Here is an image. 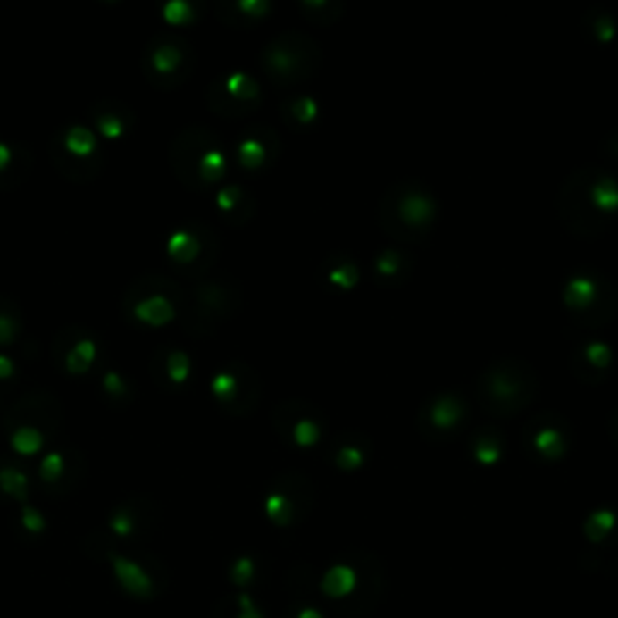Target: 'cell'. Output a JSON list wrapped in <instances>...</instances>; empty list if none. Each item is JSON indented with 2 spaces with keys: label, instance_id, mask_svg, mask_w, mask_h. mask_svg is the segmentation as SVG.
I'll return each instance as SVG.
<instances>
[{
  "label": "cell",
  "instance_id": "1",
  "mask_svg": "<svg viewBox=\"0 0 618 618\" xmlns=\"http://www.w3.org/2000/svg\"><path fill=\"white\" fill-rule=\"evenodd\" d=\"M438 211L439 205L432 188L418 180H399L380 198L377 222L387 235L399 242H418L435 228Z\"/></svg>",
  "mask_w": 618,
  "mask_h": 618
},
{
  "label": "cell",
  "instance_id": "2",
  "mask_svg": "<svg viewBox=\"0 0 618 618\" xmlns=\"http://www.w3.org/2000/svg\"><path fill=\"white\" fill-rule=\"evenodd\" d=\"M539 374L531 363L514 355L493 360L476 377V401L483 411L507 418L537 399Z\"/></svg>",
  "mask_w": 618,
  "mask_h": 618
},
{
  "label": "cell",
  "instance_id": "3",
  "mask_svg": "<svg viewBox=\"0 0 618 618\" xmlns=\"http://www.w3.org/2000/svg\"><path fill=\"white\" fill-rule=\"evenodd\" d=\"M259 63L271 82L290 88V85L309 80L317 73L319 63H322V49L312 37L290 29V32L276 34L273 39L263 44Z\"/></svg>",
  "mask_w": 618,
  "mask_h": 618
},
{
  "label": "cell",
  "instance_id": "4",
  "mask_svg": "<svg viewBox=\"0 0 618 618\" xmlns=\"http://www.w3.org/2000/svg\"><path fill=\"white\" fill-rule=\"evenodd\" d=\"M121 305L133 322L160 329L171 324L184 309V293L180 283L163 273H143L126 288Z\"/></svg>",
  "mask_w": 618,
  "mask_h": 618
},
{
  "label": "cell",
  "instance_id": "5",
  "mask_svg": "<svg viewBox=\"0 0 618 618\" xmlns=\"http://www.w3.org/2000/svg\"><path fill=\"white\" fill-rule=\"evenodd\" d=\"M565 305L580 326H604L618 307V293L611 280L594 271H575L565 283Z\"/></svg>",
  "mask_w": 618,
  "mask_h": 618
},
{
  "label": "cell",
  "instance_id": "6",
  "mask_svg": "<svg viewBox=\"0 0 618 618\" xmlns=\"http://www.w3.org/2000/svg\"><path fill=\"white\" fill-rule=\"evenodd\" d=\"M143 71L147 80L160 90H171L187 80L194 71V49L184 37L177 34H157L143 49Z\"/></svg>",
  "mask_w": 618,
  "mask_h": 618
},
{
  "label": "cell",
  "instance_id": "7",
  "mask_svg": "<svg viewBox=\"0 0 618 618\" xmlns=\"http://www.w3.org/2000/svg\"><path fill=\"white\" fill-rule=\"evenodd\" d=\"M239 305L242 288L232 278H204L196 285L194 305L187 312V331L196 336L211 334L218 322L235 314Z\"/></svg>",
  "mask_w": 618,
  "mask_h": 618
},
{
  "label": "cell",
  "instance_id": "8",
  "mask_svg": "<svg viewBox=\"0 0 618 618\" xmlns=\"http://www.w3.org/2000/svg\"><path fill=\"white\" fill-rule=\"evenodd\" d=\"M164 249H167L170 261H174L188 278H194L205 276L211 271L213 261L218 256L220 242L205 222L194 220L188 225L171 230L164 242Z\"/></svg>",
  "mask_w": 618,
  "mask_h": 618
},
{
  "label": "cell",
  "instance_id": "9",
  "mask_svg": "<svg viewBox=\"0 0 618 618\" xmlns=\"http://www.w3.org/2000/svg\"><path fill=\"white\" fill-rule=\"evenodd\" d=\"M314 497H317V490L305 473L283 472L271 483L266 500H263V510L273 524L290 527L307 517L309 510L314 507Z\"/></svg>",
  "mask_w": 618,
  "mask_h": 618
},
{
  "label": "cell",
  "instance_id": "10",
  "mask_svg": "<svg viewBox=\"0 0 618 618\" xmlns=\"http://www.w3.org/2000/svg\"><path fill=\"white\" fill-rule=\"evenodd\" d=\"M211 391L222 411L232 415L252 413L261 399V380L254 367L232 360L213 374Z\"/></svg>",
  "mask_w": 618,
  "mask_h": 618
},
{
  "label": "cell",
  "instance_id": "11",
  "mask_svg": "<svg viewBox=\"0 0 618 618\" xmlns=\"http://www.w3.org/2000/svg\"><path fill=\"white\" fill-rule=\"evenodd\" d=\"M558 213L565 228L580 237H597L609 230V220L594 211L587 198V167L570 174L558 196Z\"/></svg>",
  "mask_w": 618,
  "mask_h": 618
},
{
  "label": "cell",
  "instance_id": "12",
  "mask_svg": "<svg viewBox=\"0 0 618 618\" xmlns=\"http://www.w3.org/2000/svg\"><path fill=\"white\" fill-rule=\"evenodd\" d=\"M273 428L285 442L295 447H314L324 435V415L319 406L302 399H285L271 413Z\"/></svg>",
  "mask_w": 618,
  "mask_h": 618
},
{
  "label": "cell",
  "instance_id": "13",
  "mask_svg": "<svg viewBox=\"0 0 618 618\" xmlns=\"http://www.w3.org/2000/svg\"><path fill=\"white\" fill-rule=\"evenodd\" d=\"M261 85L249 73L235 71L208 82L205 102L215 114L246 116L261 106Z\"/></svg>",
  "mask_w": 618,
  "mask_h": 618
},
{
  "label": "cell",
  "instance_id": "14",
  "mask_svg": "<svg viewBox=\"0 0 618 618\" xmlns=\"http://www.w3.org/2000/svg\"><path fill=\"white\" fill-rule=\"evenodd\" d=\"M466 418H469V404L462 394L442 391V394L430 397L421 406V411L415 415V425L428 442H439V439H447L462 430Z\"/></svg>",
  "mask_w": 618,
  "mask_h": 618
},
{
  "label": "cell",
  "instance_id": "15",
  "mask_svg": "<svg viewBox=\"0 0 618 618\" xmlns=\"http://www.w3.org/2000/svg\"><path fill=\"white\" fill-rule=\"evenodd\" d=\"M220 136L204 123H191L187 129H181L170 147V160L174 167L177 180L191 191H204L198 180H196V163L198 157L208 150V147L218 146Z\"/></svg>",
  "mask_w": 618,
  "mask_h": 618
},
{
  "label": "cell",
  "instance_id": "16",
  "mask_svg": "<svg viewBox=\"0 0 618 618\" xmlns=\"http://www.w3.org/2000/svg\"><path fill=\"white\" fill-rule=\"evenodd\" d=\"M353 558H355V570H358V589L338 604L336 614L343 618H365L380 604V597L384 592V570L380 565V558L370 551H358Z\"/></svg>",
  "mask_w": 618,
  "mask_h": 618
},
{
  "label": "cell",
  "instance_id": "17",
  "mask_svg": "<svg viewBox=\"0 0 618 618\" xmlns=\"http://www.w3.org/2000/svg\"><path fill=\"white\" fill-rule=\"evenodd\" d=\"M522 442L539 459L558 462L570 449V423L555 411H539L522 432Z\"/></svg>",
  "mask_w": 618,
  "mask_h": 618
},
{
  "label": "cell",
  "instance_id": "18",
  "mask_svg": "<svg viewBox=\"0 0 618 618\" xmlns=\"http://www.w3.org/2000/svg\"><path fill=\"white\" fill-rule=\"evenodd\" d=\"M37 425L41 430H56L61 423V401L51 394V391L34 389L25 391L13 406L5 408L3 413V425L5 428H15V425ZM49 435V432H46Z\"/></svg>",
  "mask_w": 618,
  "mask_h": 618
},
{
  "label": "cell",
  "instance_id": "19",
  "mask_svg": "<svg viewBox=\"0 0 618 618\" xmlns=\"http://www.w3.org/2000/svg\"><path fill=\"white\" fill-rule=\"evenodd\" d=\"M278 153H280V143L276 130L266 123H252L242 133V138L237 140V160L249 171L266 167L271 160H276Z\"/></svg>",
  "mask_w": 618,
  "mask_h": 618
},
{
  "label": "cell",
  "instance_id": "20",
  "mask_svg": "<svg viewBox=\"0 0 618 618\" xmlns=\"http://www.w3.org/2000/svg\"><path fill=\"white\" fill-rule=\"evenodd\" d=\"M63 334L68 336V341L63 336H58L56 343H54V355L58 353V360L63 363L65 372H90L95 360H97V338L88 331H78V329H65Z\"/></svg>",
  "mask_w": 618,
  "mask_h": 618
},
{
  "label": "cell",
  "instance_id": "21",
  "mask_svg": "<svg viewBox=\"0 0 618 618\" xmlns=\"http://www.w3.org/2000/svg\"><path fill=\"white\" fill-rule=\"evenodd\" d=\"M92 129L106 140L123 138L136 126V112L119 99H99L90 106Z\"/></svg>",
  "mask_w": 618,
  "mask_h": 618
},
{
  "label": "cell",
  "instance_id": "22",
  "mask_svg": "<svg viewBox=\"0 0 618 618\" xmlns=\"http://www.w3.org/2000/svg\"><path fill=\"white\" fill-rule=\"evenodd\" d=\"M570 367H572L575 377L585 384H599L611 370V348L599 341L578 346L570 358Z\"/></svg>",
  "mask_w": 618,
  "mask_h": 618
},
{
  "label": "cell",
  "instance_id": "23",
  "mask_svg": "<svg viewBox=\"0 0 618 618\" xmlns=\"http://www.w3.org/2000/svg\"><path fill=\"white\" fill-rule=\"evenodd\" d=\"M372 455V439L363 430H343L331 442V464L341 472H355Z\"/></svg>",
  "mask_w": 618,
  "mask_h": 618
},
{
  "label": "cell",
  "instance_id": "24",
  "mask_svg": "<svg viewBox=\"0 0 618 618\" xmlns=\"http://www.w3.org/2000/svg\"><path fill=\"white\" fill-rule=\"evenodd\" d=\"M374 280L384 288L404 285L415 271V256L408 249L387 246L374 256Z\"/></svg>",
  "mask_w": 618,
  "mask_h": 618
},
{
  "label": "cell",
  "instance_id": "25",
  "mask_svg": "<svg viewBox=\"0 0 618 618\" xmlns=\"http://www.w3.org/2000/svg\"><path fill=\"white\" fill-rule=\"evenodd\" d=\"M32 170V153L25 146L0 140V191H13Z\"/></svg>",
  "mask_w": 618,
  "mask_h": 618
},
{
  "label": "cell",
  "instance_id": "26",
  "mask_svg": "<svg viewBox=\"0 0 618 618\" xmlns=\"http://www.w3.org/2000/svg\"><path fill=\"white\" fill-rule=\"evenodd\" d=\"M106 558L112 561L116 578H119V582H121L129 592L133 594L154 592L153 572H147L150 568H146L136 555H126L121 554V551H116V548H109V551H106Z\"/></svg>",
  "mask_w": 618,
  "mask_h": 618
},
{
  "label": "cell",
  "instance_id": "27",
  "mask_svg": "<svg viewBox=\"0 0 618 618\" xmlns=\"http://www.w3.org/2000/svg\"><path fill=\"white\" fill-rule=\"evenodd\" d=\"M587 198L602 218L618 213V180L599 167H587Z\"/></svg>",
  "mask_w": 618,
  "mask_h": 618
},
{
  "label": "cell",
  "instance_id": "28",
  "mask_svg": "<svg viewBox=\"0 0 618 618\" xmlns=\"http://www.w3.org/2000/svg\"><path fill=\"white\" fill-rule=\"evenodd\" d=\"M215 205H218L220 215L228 220L230 225L239 228L254 215L256 201L242 184H225V187L215 191Z\"/></svg>",
  "mask_w": 618,
  "mask_h": 618
},
{
  "label": "cell",
  "instance_id": "29",
  "mask_svg": "<svg viewBox=\"0 0 618 618\" xmlns=\"http://www.w3.org/2000/svg\"><path fill=\"white\" fill-rule=\"evenodd\" d=\"M319 278L324 285L334 288V290H353L360 280V263L350 254L334 252L329 254L322 266H319Z\"/></svg>",
  "mask_w": 618,
  "mask_h": 618
},
{
  "label": "cell",
  "instance_id": "30",
  "mask_svg": "<svg viewBox=\"0 0 618 618\" xmlns=\"http://www.w3.org/2000/svg\"><path fill=\"white\" fill-rule=\"evenodd\" d=\"M54 140L65 154H71L75 160H92V157L102 154L97 133L88 123H71L61 133H56Z\"/></svg>",
  "mask_w": 618,
  "mask_h": 618
},
{
  "label": "cell",
  "instance_id": "31",
  "mask_svg": "<svg viewBox=\"0 0 618 618\" xmlns=\"http://www.w3.org/2000/svg\"><path fill=\"white\" fill-rule=\"evenodd\" d=\"M271 13L269 0H235V3H218L215 15L220 22H228L235 27H249L261 22Z\"/></svg>",
  "mask_w": 618,
  "mask_h": 618
},
{
  "label": "cell",
  "instance_id": "32",
  "mask_svg": "<svg viewBox=\"0 0 618 618\" xmlns=\"http://www.w3.org/2000/svg\"><path fill=\"white\" fill-rule=\"evenodd\" d=\"M49 154L51 163L56 164V170L73 181H90L102 171V154L92 157V160H75L71 154H65L54 138L49 143Z\"/></svg>",
  "mask_w": 618,
  "mask_h": 618
},
{
  "label": "cell",
  "instance_id": "33",
  "mask_svg": "<svg viewBox=\"0 0 618 618\" xmlns=\"http://www.w3.org/2000/svg\"><path fill=\"white\" fill-rule=\"evenodd\" d=\"M585 537L592 541L594 546L602 548H616L618 546V510L614 507H602L594 510L585 522Z\"/></svg>",
  "mask_w": 618,
  "mask_h": 618
},
{
  "label": "cell",
  "instance_id": "34",
  "mask_svg": "<svg viewBox=\"0 0 618 618\" xmlns=\"http://www.w3.org/2000/svg\"><path fill=\"white\" fill-rule=\"evenodd\" d=\"M469 445H472L469 452H472L473 459L486 464V466L497 464L500 462V456L505 455V438L496 428H479V430L472 435V442H469Z\"/></svg>",
  "mask_w": 618,
  "mask_h": 618
},
{
  "label": "cell",
  "instance_id": "35",
  "mask_svg": "<svg viewBox=\"0 0 618 618\" xmlns=\"http://www.w3.org/2000/svg\"><path fill=\"white\" fill-rule=\"evenodd\" d=\"M225 171H228V154H225L222 143L208 147L196 163V180H198L201 188L213 187L215 181L225 177Z\"/></svg>",
  "mask_w": 618,
  "mask_h": 618
},
{
  "label": "cell",
  "instance_id": "36",
  "mask_svg": "<svg viewBox=\"0 0 618 618\" xmlns=\"http://www.w3.org/2000/svg\"><path fill=\"white\" fill-rule=\"evenodd\" d=\"M280 114H283L285 123H290L293 129H300V126H307L317 119L319 104L312 95H293V97H285L280 102Z\"/></svg>",
  "mask_w": 618,
  "mask_h": 618
},
{
  "label": "cell",
  "instance_id": "37",
  "mask_svg": "<svg viewBox=\"0 0 618 618\" xmlns=\"http://www.w3.org/2000/svg\"><path fill=\"white\" fill-rule=\"evenodd\" d=\"M8 439L13 452L20 456H34L39 455L44 445H46V432L37 428V425L22 423L10 428L8 430Z\"/></svg>",
  "mask_w": 618,
  "mask_h": 618
},
{
  "label": "cell",
  "instance_id": "38",
  "mask_svg": "<svg viewBox=\"0 0 618 618\" xmlns=\"http://www.w3.org/2000/svg\"><path fill=\"white\" fill-rule=\"evenodd\" d=\"M22 334V312L15 300L0 295V348H8Z\"/></svg>",
  "mask_w": 618,
  "mask_h": 618
},
{
  "label": "cell",
  "instance_id": "39",
  "mask_svg": "<svg viewBox=\"0 0 618 618\" xmlns=\"http://www.w3.org/2000/svg\"><path fill=\"white\" fill-rule=\"evenodd\" d=\"M68 469H71V464H68L63 452L61 449H49V452L41 455L37 473H39V480L46 489H54V486H58L65 479Z\"/></svg>",
  "mask_w": 618,
  "mask_h": 618
},
{
  "label": "cell",
  "instance_id": "40",
  "mask_svg": "<svg viewBox=\"0 0 618 618\" xmlns=\"http://www.w3.org/2000/svg\"><path fill=\"white\" fill-rule=\"evenodd\" d=\"M582 25H585V29H589V34L597 41H611L616 37V20L602 5H594V8L587 10Z\"/></svg>",
  "mask_w": 618,
  "mask_h": 618
},
{
  "label": "cell",
  "instance_id": "41",
  "mask_svg": "<svg viewBox=\"0 0 618 618\" xmlns=\"http://www.w3.org/2000/svg\"><path fill=\"white\" fill-rule=\"evenodd\" d=\"M138 529V507L136 503L116 505L109 514V531L119 539H129Z\"/></svg>",
  "mask_w": 618,
  "mask_h": 618
},
{
  "label": "cell",
  "instance_id": "42",
  "mask_svg": "<svg viewBox=\"0 0 618 618\" xmlns=\"http://www.w3.org/2000/svg\"><path fill=\"white\" fill-rule=\"evenodd\" d=\"M163 370L164 377H167L171 384L181 387V384H187L188 377H191V355H188L184 348H170L164 353Z\"/></svg>",
  "mask_w": 618,
  "mask_h": 618
},
{
  "label": "cell",
  "instance_id": "43",
  "mask_svg": "<svg viewBox=\"0 0 618 618\" xmlns=\"http://www.w3.org/2000/svg\"><path fill=\"white\" fill-rule=\"evenodd\" d=\"M300 10L307 15L309 22H322V25H331L336 20H341L343 3H334V0H307L300 3Z\"/></svg>",
  "mask_w": 618,
  "mask_h": 618
},
{
  "label": "cell",
  "instance_id": "44",
  "mask_svg": "<svg viewBox=\"0 0 618 618\" xmlns=\"http://www.w3.org/2000/svg\"><path fill=\"white\" fill-rule=\"evenodd\" d=\"M163 17L170 25H188L196 20V5L188 0H167L163 5Z\"/></svg>",
  "mask_w": 618,
  "mask_h": 618
},
{
  "label": "cell",
  "instance_id": "45",
  "mask_svg": "<svg viewBox=\"0 0 618 618\" xmlns=\"http://www.w3.org/2000/svg\"><path fill=\"white\" fill-rule=\"evenodd\" d=\"M102 389H104L106 397H112V399L116 401L129 397L130 384L116 367H109V370H104V374H102Z\"/></svg>",
  "mask_w": 618,
  "mask_h": 618
},
{
  "label": "cell",
  "instance_id": "46",
  "mask_svg": "<svg viewBox=\"0 0 618 618\" xmlns=\"http://www.w3.org/2000/svg\"><path fill=\"white\" fill-rule=\"evenodd\" d=\"M20 520H22V527L29 529V531H41V529L46 527L44 514H41L39 510L29 503H25L22 507H20Z\"/></svg>",
  "mask_w": 618,
  "mask_h": 618
},
{
  "label": "cell",
  "instance_id": "47",
  "mask_svg": "<svg viewBox=\"0 0 618 618\" xmlns=\"http://www.w3.org/2000/svg\"><path fill=\"white\" fill-rule=\"evenodd\" d=\"M17 374V360L10 355V353H5V350H0V384H8L15 380Z\"/></svg>",
  "mask_w": 618,
  "mask_h": 618
},
{
  "label": "cell",
  "instance_id": "48",
  "mask_svg": "<svg viewBox=\"0 0 618 618\" xmlns=\"http://www.w3.org/2000/svg\"><path fill=\"white\" fill-rule=\"evenodd\" d=\"M254 572V561L252 558H239V561L232 565V580H235L237 585H246V580H249V575Z\"/></svg>",
  "mask_w": 618,
  "mask_h": 618
},
{
  "label": "cell",
  "instance_id": "49",
  "mask_svg": "<svg viewBox=\"0 0 618 618\" xmlns=\"http://www.w3.org/2000/svg\"><path fill=\"white\" fill-rule=\"evenodd\" d=\"M604 147H609L611 157H616L618 160V129L611 133V136H606V140H604Z\"/></svg>",
  "mask_w": 618,
  "mask_h": 618
},
{
  "label": "cell",
  "instance_id": "50",
  "mask_svg": "<svg viewBox=\"0 0 618 618\" xmlns=\"http://www.w3.org/2000/svg\"><path fill=\"white\" fill-rule=\"evenodd\" d=\"M609 432L616 438V442H618V406L611 411V415H609Z\"/></svg>",
  "mask_w": 618,
  "mask_h": 618
}]
</instances>
